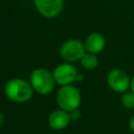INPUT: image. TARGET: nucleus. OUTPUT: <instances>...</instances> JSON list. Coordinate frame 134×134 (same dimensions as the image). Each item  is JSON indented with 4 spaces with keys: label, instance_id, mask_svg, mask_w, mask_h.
Here are the masks:
<instances>
[{
    "label": "nucleus",
    "instance_id": "obj_3",
    "mask_svg": "<svg viewBox=\"0 0 134 134\" xmlns=\"http://www.w3.org/2000/svg\"><path fill=\"white\" fill-rule=\"evenodd\" d=\"M53 74L44 68H38L30 74V85L39 94L46 95L53 90L54 87Z\"/></svg>",
    "mask_w": 134,
    "mask_h": 134
},
{
    "label": "nucleus",
    "instance_id": "obj_5",
    "mask_svg": "<svg viewBox=\"0 0 134 134\" xmlns=\"http://www.w3.org/2000/svg\"><path fill=\"white\" fill-rule=\"evenodd\" d=\"M107 82L109 87L118 93L128 91L131 85V80L128 73L121 69H113L108 73Z\"/></svg>",
    "mask_w": 134,
    "mask_h": 134
},
{
    "label": "nucleus",
    "instance_id": "obj_4",
    "mask_svg": "<svg viewBox=\"0 0 134 134\" xmlns=\"http://www.w3.org/2000/svg\"><path fill=\"white\" fill-rule=\"evenodd\" d=\"M85 44H83L80 40L71 39L63 43L60 49L61 57L68 62H74L81 60L83 55L86 53Z\"/></svg>",
    "mask_w": 134,
    "mask_h": 134
},
{
    "label": "nucleus",
    "instance_id": "obj_15",
    "mask_svg": "<svg viewBox=\"0 0 134 134\" xmlns=\"http://www.w3.org/2000/svg\"><path fill=\"white\" fill-rule=\"evenodd\" d=\"M130 88H131V90L134 92V75H133V77L131 79V85H130Z\"/></svg>",
    "mask_w": 134,
    "mask_h": 134
},
{
    "label": "nucleus",
    "instance_id": "obj_10",
    "mask_svg": "<svg viewBox=\"0 0 134 134\" xmlns=\"http://www.w3.org/2000/svg\"><path fill=\"white\" fill-rule=\"evenodd\" d=\"M81 63L84 68H86L88 70H93L94 68H96V66L98 64V60L94 53L86 52L83 55V58L81 59Z\"/></svg>",
    "mask_w": 134,
    "mask_h": 134
},
{
    "label": "nucleus",
    "instance_id": "obj_6",
    "mask_svg": "<svg viewBox=\"0 0 134 134\" xmlns=\"http://www.w3.org/2000/svg\"><path fill=\"white\" fill-rule=\"evenodd\" d=\"M52 74H53L55 83H58L61 86H66L76 81L77 71L74 68V66L65 63V64H61L57 66Z\"/></svg>",
    "mask_w": 134,
    "mask_h": 134
},
{
    "label": "nucleus",
    "instance_id": "obj_1",
    "mask_svg": "<svg viewBox=\"0 0 134 134\" xmlns=\"http://www.w3.org/2000/svg\"><path fill=\"white\" fill-rule=\"evenodd\" d=\"M4 93L12 102L25 103L32 97L34 88L30 83H27L22 79H13L6 83Z\"/></svg>",
    "mask_w": 134,
    "mask_h": 134
},
{
    "label": "nucleus",
    "instance_id": "obj_11",
    "mask_svg": "<svg viewBox=\"0 0 134 134\" xmlns=\"http://www.w3.org/2000/svg\"><path fill=\"white\" fill-rule=\"evenodd\" d=\"M120 103L126 109H133L134 108V92L132 90L124 92L120 98Z\"/></svg>",
    "mask_w": 134,
    "mask_h": 134
},
{
    "label": "nucleus",
    "instance_id": "obj_12",
    "mask_svg": "<svg viewBox=\"0 0 134 134\" xmlns=\"http://www.w3.org/2000/svg\"><path fill=\"white\" fill-rule=\"evenodd\" d=\"M70 118H71V120H79L80 118H81V113H80V111L76 109V110H73V111H71L70 113Z\"/></svg>",
    "mask_w": 134,
    "mask_h": 134
},
{
    "label": "nucleus",
    "instance_id": "obj_8",
    "mask_svg": "<svg viewBox=\"0 0 134 134\" xmlns=\"http://www.w3.org/2000/svg\"><path fill=\"white\" fill-rule=\"evenodd\" d=\"M70 114L65 110H55L48 117V125L51 129L60 131L65 129L70 122Z\"/></svg>",
    "mask_w": 134,
    "mask_h": 134
},
{
    "label": "nucleus",
    "instance_id": "obj_9",
    "mask_svg": "<svg viewBox=\"0 0 134 134\" xmlns=\"http://www.w3.org/2000/svg\"><path fill=\"white\" fill-rule=\"evenodd\" d=\"M106 45V39L103 35L98 32H92L90 34L85 41V48L90 53H99Z\"/></svg>",
    "mask_w": 134,
    "mask_h": 134
},
{
    "label": "nucleus",
    "instance_id": "obj_14",
    "mask_svg": "<svg viewBox=\"0 0 134 134\" xmlns=\"http://www.w3.org/2000/svg\"><path fill=\"white\" fill-rule=\"evenodd\" d=\"M4 120H5V118H4V115H3V114L0 112V126H1V125H3Z\"/></svg>",
    "mask_w": 134,
    "mask_h": 134
},
{
    "label": "nucleus",
    "instance_id": "obj_2",
    "mask_svg": "<svg viewBox=\"0 0 134 134\" xmlns=\"http://www.w3.org/2000/svg\"><path fill=\"white\" fill-rule=\"evenodd\" d=\"M57 103L62 110L71 112L76 110L81 104V93L72 85L62 86L57 93Z\"/></svg>",
    "mask_w": 134,
    "mask_h": 134
},
{
    "label": "nucleus",
    "instance_id": "obj_7",
    "mask_svg": "<svg viewBox=\"0 0 134 134\" xmlns=\"http://www.w3.org/2000/svg\"><path fill=\"white\" fill-rule=\"evenodd\" d=\"M38 12L46 18L57 17L64 5V0H34Z\"/></svg>",
    "mask_w": 134,
    "mask_h": 134
},
{
    "label": "nucleus",
    "instance_id": "obj_13",
    "mask_svg": "<svg viewBox=\"0 0 134 134\" xmlns=\"http://www.w3.org/2000/svg\"><path fill=\"white\" fill-rule=\"evenodd\" d=\"M129 127L131 129V131L134 133V115L130 118V121H129Z\"/></svg>",
    "mask_w": 134,
    "mask_h": 134
},
{
    "label": "nucleus",
    "instance_id": "obj_16",
    "mask_svg": "<svg viewBox=\"0 0 134 134\" xmlns=\"http://www.w3.org/2000/svg\"><path fill=\"white\" fill-rule=\"evenodd\" d=\"M83 79H84L83 74H80V73H77V76H76V81H82Z\"/></svg>",
    "mask_w": 134,
    "mask_h": 134
}]
</instances>
